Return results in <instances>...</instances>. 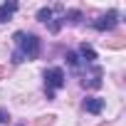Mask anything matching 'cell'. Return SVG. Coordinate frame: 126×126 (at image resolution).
<instances>
[{
	"label": "cell",
	"instance_id": "obj_1",
	"mask_svg": "<svg viewBox=\"0 0 126 126\" xmlns=\"http://www.w3.org/2000/svg\"><path fill=\"white\" fill-rule=\"evenodd\" d=\"M15 45H17V52L25 57V59H37L40 52H42V40L32 32H15L13 35Z\"/></svg>",
	"mask_w": 126,
	"mask_h": 126
},
{
	"label": "cell",
	"instance_id": "obj_2",
	"mask_svg": "<svg viewBox=\"0 0 126 126\" xmlns=\"http://www.w3.org/2000/svg\"><path fill=\"white\" fill-rule=\"evenodd\" d=\"M64 84H67V74H64L62 67L45 69V94H47V99H54V92L62 89Z\"/></svg>",
	"mask_w": 126,
	"mask_h": 126
},
{
	"label": "cell",
	"instance_id": "obj_3",
	"mask_svg": "<svg viewBox=\"0 0 126 126\" xmlns=\"http://www.w3.org/2000/svg\"><path fill=\"white\" fill-rule=\"evenodd\" d=\"M116 25H119V13H116V10H109V13L99 15L92 27H94L96 32H109V30H114Z\"/></svg>",
	"mask_w": 126,
	"mask_h": 126
},
{
	"label": "cell",
	"instance_id": "obj_4",
	"mask_svg": "<svg viewBox=\"0 0 126 126\" xmlns=\"http://www.w3.org/2000/svg\"><path fill=\"white\" fill-rule=\"evenodd\" d=\"M37 20H40V22H45V25L49 27V32H59V27H62V22H59V20H54L52 8H40V10H37Z\"/></svg>",
	"mask_w": 126,
	"mask_h": 126
},
{
	"label": "cell",
	"instance_id": "obj_5",
	"mask_svg": "<svg viewBox=\"0 0 126 126\" xmlns=\"http://www.w3.org/2000/svg\"><path fill=\"white\" fill-rule=\"evenodd\" d=\"M104 104H106V101H104L101 96H87L82 106H84V111H89V114H101V111H104Z\"/></svg>",
	"mask_w": 126,
	"mask_h": 126
},
{
	"label": "cell",
	"instance_id": "obj_6",
	"mask_svg": "<svg viewBox=\"0 0 126 126\" xmlns=\"http://www.w3.org/2000/svg\"><path fill=\"white\" fill-rule=\"evenodd\" d=\"M79 59L84 62V64H94L96 62V52H94V47L92 45H79Z\"/></svg>",
	"mask_w": 126,
	"mask_h": 126
},
{
	"label": "cell",
	"instance_id": "obj_7",
	"mask_svg": "<svg viewBox=\"0 0 126 126\" xmlns=\"http://www.w3.org/2000/svg\"><path fill=\"white\" fill-rule=\"evenodd\" d=\"M17 3H15V0H13V3H3V5H0V22H8V20H13V15L17 13Z\"/></svg>",
	"mask_w": 126,
	"mask_h": 126
},
{
	"label": "cell",
	"instance_id": "obj_8",
	"mask_svg": "<svg viewBox=\"0 0 126 126\" xmlns=\"http://www.w3.org/2000/svg\"><path fill=\"white\" fill-rule=\"evenodd\" d=\"M104 82H101V69L99 67H94V77H89V79H82V87L84 89H99Z\"/></svg>",
	"mask_w": 126,
	"mask_h": 126
},
{
	"label": "cell",
	"instance_id": "obj_9",
	"mask_svg": "<svg viewBox=\"0 0 126 126\" xmlns=\"http://www.w3.org/2000/svg\"><path fill=\"white\" fill-rule=\"evenodd\" d=\"M64 59H67V64H69L74 72H79V69L84 67V62L79 59V54H77V52H67V57H64Z\"/></svg>",
	"mask_w": 126,
	"mask_h": 126
},
{
	"label": "cell",
	"instance_id": "obj_10",
	"mask_svg": "<svg viewBox=\"0 0 126 126\" xmlns=\"http://www.w3.org/2000/svg\"><path fill=\"white\" fill-rule=\"evenodd\" d=\"M64 22L79 25V22H82V13H79V10H67V13H64Z\"/></svg>",
	"mask_w": 126,
	"mask_h": 126
},
{
	"label": "cell",
	"instance_id": "obj_11",
	"mask_svg": "<svg viewBox=\"0 0 126 126\" xmlns=\"http://www.w3.org/2000/svg\"><path fill=\"white\" fill-rule=\"evenodd\" d=\"M52 119H54V116H52V114H49V116H40V119H37V124H35V126H52Z\"/></svg>",
	"mask_w": 126,
	"mask_h": 126
},
{
	"label": "cell",
	"instance_id": "obj_12",
	"mask_svg": "<svg viewBox=\"0 0 126 126\" xmlns=\"http://www.w3.org/2000/svg\"><path fill=\"white\" fill-rule=\"evenodd\" d=\"M0 124H10V114H8V109H0Z\"/></svg>",
	"mask_w": 126,
	"mask_h": 126
},
{
	"label": "cell",
	"instance_id": "obj_13",
	"mask_svg": "<svg viewBox=\"0 0 126 126\" xmlns=\"http://www.w3.org/2000/svg\"><path fill=\"white\" fill-rule=\"evenodd\" d=\"M22 62H25V57L20 52H13V64H22Z\"/></svg>",
	"mask_w": 126,
	"mask_h": 126
},
{
	"label": "cell",
	"instance_id": "obj_14",
	"mask_svg": "<svg viewBox=\"0 0 126 126\" xmlns=\"http://www.w3.org/2000/svg\"><path fill=\"white\" fill-rule=\"evenodd\" d=\"M0 77H3V67H0Z\"/></svg>",
	"mask_w": 126,
	"mask_h": 126
},
{
	"label": "cell",
	"instance_id": "obj_15",
	"mask_svg": "<svg viewBox=\"0 0 126 126\" xmlns=\"http://www.w3.org/2000/svg\"><path fill=\"white\" fill-rule=\"evenodd\" d=\"M17 126H25V124H17Z\"/></svg>",
	"mask_w": 126,
	"mask_h": 126
}]
</instances>
